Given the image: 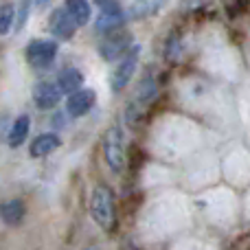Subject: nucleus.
<instances>
[{
    "mask_svg": "<svg viewBox=\"0 0 250 250\" xmlns=\"http://www.w3.org/2000/svg\"><path fill=\"white\" fill-rule=\"evenodd\" d=\"M90 213L95 222L104 230H114L117 229V204H114V195L110 187L101 185L92 191L90 198Z\"/></svg>",
    "mask_w": 250,
    "mask_h": 250,
    "instance_id": "nucleus-1",
    "label": "nucleus"
},
{
    "mask_svg": "<svg viewBox=\"0 0 250 250\" xmlns=\"http://www.w3.org/2000/svg\"><path fill=\"white\" fill-rule=\"evenodd\" d=\"M132 48V35L127 31H112V33H105V38L99 44V53L105 62H114L119 57H123L125 53Z\"/></svg>",
    "mask_w": 250,
    "mask_h": 250,
    "instance_id": "nucleus-2",
    "label": "nucleus"
},
{
    "mask_svg": "<svg viewBox=\"0 0 250 250\" xmlns=\"http://www.w3.org/2000/svg\"><path fill=\"white\" fill-rule=\"evenodd\" d=\"M104 156L105 163L112 171H123L125 167V151H123V136L119 127H110L104 136Z\"/></svg>",
    "mask_w": 250,
    "mask_h": 250,
    "instance_id": "nucleus-3",
    "label": "nucleus"
},
{
    "mask_svg": "<svg viewBox=\"0 0 250 250\" xmlns=\"http://www.w3.org/2000/svg\"><path fill=\"white\" fill-rule=\"evenodd\" d=\"M138 55H141V46H132V48H129V51L121 57L119 66L114 68V73H112V90H114V92H121L123 88L129 83V79H132L134 70H136Z\"/></svg>",
    "mask_w": 250,
    "mask_h": 250,
    "instance_id": "nucleus-4",
    "label": "nucleus"
},
{
    "mask_svg": "<svg viewBox=\"0 0 250 250\" xmlns=\"http://www.w3.org/2000/svg\"><path fill=\"white\" fill-rule=\"evenodd\" d=\"M57 55V44L53 40H33L26 46V62L33 68H46Z\"/></svg>",
    "mask_w": 250,
    "mask_h": 250,
    "instance_id": "nucleus-5",
    "label": "nucleus"
},
{
    "mask_svg": "<svg viewBox=\"0 0 250 250\" xmlns=\"http://www.w3.org/2000/svg\"><path fill=\"white\" fill-rule=\"evenodd\" d=\"M77 26H79L77 20L70 16V11L66 7L55 9V11L51 13V20H48V29H51V33L60 40H70L75 35V31H77Z\"/></svg>",
    "mask_w": 250,
    "mask_h": 250,
    "instance_id": "nucleus-6",
    "label": "nucleus"
},
{
    "mask_svg": "<svg viewBox=\"0 0 250 250\" xmlns=\"http://www.w3.org/2000/svg\"><path fill=\"white\" fill-rule=\"evenodd\" d=\"M62 95H64V90H62L60 83H53V82H42L35 86L33 90V99H35V105H38L40 110H51L55 108L57 104H60Z\"/></svg>",
    "mask_w": 250,
    "mask_h": 250,
    "instance_id": "nucleus-7",
    "label": "nucleus"
},
{
    "mask_svg": "<svg viewBox=\"0 0 250 250\" xmlns=\"http://www.w3.org/2000/svg\"><path fill=\"white\" fill-rule=\"evenodd\" d=\"M95 99H97V95H95V90H90V88L68 95V99H66V112H68V117H73V119L83 117V114L92 108Z\"/></svg>",
    "mask_w": 250,
    "mask_h": 250,
    "instance_id": "nucleus-8",
    "label": "nucleus"
},
{
    "mask_svg": "<svg viewBox=\"0 0 250 250\" xmlns=\"http://www.w3.org/2000/svg\"><path fill=\"white\" fill-rule=\"evenodd\" d=\"M57 147H60L57 134H40V136L33 138V143H31V156H33V158H42V156L55 151Z\"/></svg>",
    "mask_w": 250,
    "mask_h": 250,
    "instance_id": "nucleus-9",
    "label": "nucleus"
},
{
    "mask_svg": "<svg viewBox=\"0 0 250 250\" xmlns=\"http://www.w3.org/2000/svg\"><path fill=\"white\" fill-rule=\"evenodd\" d=\"M82 82H83V77L77 68H64L60 73V77H57V83L62 86V90L66 95H73V92L82 90Z\"/></svg>",
    "mask_w": 250,
    "mask_h": 250,
    "instance_id": "nucleus-10",
    "label": "nucleus"
},
{
    "mask_svg": "<svg viewBox=\"0 0 250 250\" xmlns=\"http://www.w3.org/2000/svg\"><path fill=\"white\" fill-rule=\"evenodd\" d=\"M2 220L9 226H18L24 220V202L22 200H9L2 204Z\"/></svg>",
    "mask_w": 250,
    "mask_h": 250,
    "instance_id": "nucleus-11",
    "label": "nucleus"
},
{
    "mask_svg": "<svg viewBox=\"0 0 250 250\" xmlns=\"http://www.w3.org/2000/svg\"><path fill=\"white\" fill-rule=\"evenodd\" d=\"M156 99V82L151 79V75H145V79L141 82V88L136 92V101H134L132 108H145L151 101Z\"/></svg>",
    "mask_w": 250,
    "mask_h": 250,
    "instance_id": "nucleus-12",
    "label": "nucleus"
},
{
    "mask_svg": "<svg viewBox=\"0 0 250 250\" xmlns=\"http://www.w3.org/2000/svg\"><path fill=\"white\" fill-rule=\"evenodd\" d=\"M29 127H31V121L26 114L18 117L11 125V132H9V145L11 147H20L22 143L26 141V134H29Z\"/></svg>",
    "mask_w": 250,
    "mask_h": 250,
    "instance_id": "nucleus-13",
    "label": "nucleus"
},
{
    "mask_svg": "<svg viewBox=\"0 0 250 250\" xmlns=\"http://www.w3.org/2000/svg\"><path fill=\"white\" fill-rule=\"evenodd\" d=\"M165 4V0H132L129 4V16L132 18H147L156 13Z\"/></svg>",
    "mask_w": 250,
    "mask_h": 250,
    "instance_id": "nucleus-14",
    "label": "nucleus"
},
{
    "mask_svg": "<svg viewBox=\"0 0 250 250\" xmlns=\"http://www.w3.org/2000/svg\"><path fill=\"white\" fill-rule=\"evenodd\" d=\"M64 7L70 11V16L77 20L79 26H83L90 20V2L88 0H66Z\"/></svg>",
    "mask_w": 250,
    "mask_h": 250,
    "instance_id": "nucleus-15",
    "label": "nucleus"
},
{
    "mask_svg": "<svg viewBox=\"0 0 250 250\" xmlns=\"http://www.w3.org/2000/svg\"><path fill=\"white\" fill-rule=\"evenodd\" d=\"M125 22V16H110V13H99L97 18V31L99 33H112V31L121 29Z\"/></svg>",
    "mask_w": 250,
    "mask_h": 250,
    "instance_id": "nucleus-16",
    "label": "nucleus"
},
{
    "mask_svg": "<svg viewBox=\"0 0 250 250\" xmlns=\"http://www.w3.org/2000/svg\"><path fill=\"white\" fill-rule=\"evenodd\" d=\"M11 24H16V7L13 4H2V11H0V33L7 35Z\"/></svg>",
    "mask_w": 250,
    "mask_h": 250,
    "instance_id": "nucleus-17",
    "label": "nucleus"
},
{
    "mask_svg": "<svg viewBox=\"0 0 250 250\" xmlns=\"http://www.w3.org/2000/svg\"><path fill=\"white\" fill-rule=\"evenodd\" d=\"M29 13H31V0H20V4L16 7V31L24 29Z\"/></svg>",
    "mask_w": 250,
    "mask_h": 250,
    "instance_id": "nucleus-18",
    "label": "nucleus"
},
{
    "mask_svg": "<svg viewBox=\"0 0 250 250\" xmlns=\"http://www.w3.org/2000/svg\"><path fill=\"white\" fill-rule=\"evenodd\" d=\"M97 7H99V13H110V16H125L119 0H95Z\"/></svg>",
    "mask_w": 250,
    "mask_h": 250,
    "instance_id": "nucleus-19",
    "label": "nucleus"
},
{
    "mask_svg": "<svg viewBox=\"0 0 250 250\" xmlns=\"http://www.w3.org/2000/svg\"><path fill=\"white\" fill-rule=\"evenodd\" d=\"M178 51H180V38L178 35H169V40H167V48H165V57H167L169 62L171 60H176L178 57Z\"/></svg>",
    "mask_w": 250,
    "mask_h": 250,
    "instance_id": "nucleus-20",
    "label": "nucleus"
},
{
    "mask_svg": "<svg viewBox=\"0 0 250 250\" xmlns=\"http://www.w3.org/2000/svg\"><path fill=\"white\" fill-rule=\"evenodd\" d=\"M121 250H143V248H138L136 244H132V242H125L121 246Z\"/></svg>",
    "mask_w": 250,
    "mask_h": 250,
    "instance_id": "nucleus-21",
    "label": "nucleus"
},
{
    "mask_svg": "<svg viewBox=\"0 0 250 250\" xmlns=\"http://www.w3.org/2000/svg\"><path fill=\"white\" fill-rule=\"evenodd\" d=\"M35 4L38 7H46V4H51V0H35Z\"/></svg>",
    "mask_w": 250,
    "mask_h": 250,
    "instance_id": "nucleus-22",
    "label": "nucleus"
},
{
    "mask_svg": "<svg viewBox=\"0 0 250 250\" xmlns=\"http://www.w3.org/2000/svg\"><path fill=\"white\" fill-rule=\"evenodd\" d=\"M83 250H97L95 246H88V248H83Z\"/></svg>",
    "mask_w": 250,
    "mask_h": 250,
    "instance_id": "nucleus-23",
    "label": "nucleus"
}]
</instances>
